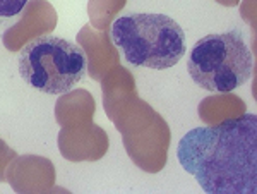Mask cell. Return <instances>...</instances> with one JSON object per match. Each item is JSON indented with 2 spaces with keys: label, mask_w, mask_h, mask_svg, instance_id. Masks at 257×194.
Here are the masks:
<instances>
[{
  "label": "cell",
  "mask_w": 257,
  "mask_h": 194,
  "mask_svg": "<svg viewBox=\"0 0 257 194\" xmlns=\"http://www.w3.org/2000/svg\"><path fill=\"white\" fill-rule=\"evenodd\" d=\"M177 158L208 194H255V114L189 131L178 141Z\"/></svg>",
  "instance_id": "obj_1"
},
{
  "label": "cell",
  "mask_w": 257,
  "mask_h": 194,
  "mask_svg": "<svg viewBox=\"0 0 257 194\" xmlns=\"http://www.w3.org/2000/svg\"><path fill=\"white\" fill-rule=\"evenodd\" d=\"M111 40L128 64L163 71L180 62L187 50L185 33L165 14H128L111 26Z\"/></svg>",
  "instance_id": "obj_2"
},
{
  "label": "cell",
  "mask_w": 257,
  "mask_h": 194,
  "mask_svg": "<svg viewBox=\"0 0 257 194\" xmlns=\"http://www.w3.org/2000/svg\"><path fill=\"white\" fill-rule=\"evenodd\" d=\"M254 59L238 31L206 35L192 47L187 71L199 88L228 93L250 79Z\"/></svg>",
  "instance_id": "obj_3"
},
{
  "label": "cell",
  "mask_w": 257,
  "mask_h": 194,
  "mask_svg": "<svg viewBox=\"0 0 257 194\" xmlns=\"http://www.w3.org/2000/svg\"><path fill=\"white\" fill-rule=\"evenodd\" d=\"M18 65L21 77L31 88L47 94H64L84 79L88 62L79 45L43 35L21 48Z\"/></svg>",
  "instance_id": "obj_4"
},
{
  "label": "cell",
  "mask_w": 257,
  "mask_h": 194,
  "mask_svg": "<svg viewBox=\"0 0 257 194\" xmlns=\"http://www.w3.org/2000/svg\"><path fill=\"white\" fill-rule=\"evenodd\" d=\"M26 4L28 0H0V18H14Z\"/></svg>",
  "instance_id": "obj_5"
}]
</instances>
